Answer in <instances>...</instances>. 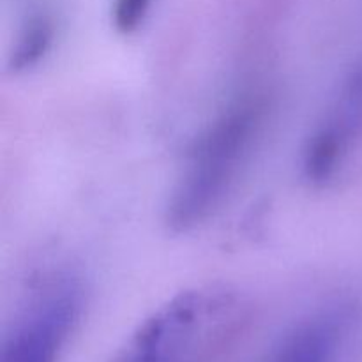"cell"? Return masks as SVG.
<instances>
[{"mask_svg": "<svg viewBox=\"0 0 362 362\" xmlns=\"http://www.w3.org/2000/svg\"><path fill=\"white\" fill-rule=\"evenodd\" d=\"M341 334V317L336 313L315 315L283 339L271 362H332Z\"/></svg>", "mask_w": 362, "mask_h": 362, "instance_id": "obj_4", "label": "cell"}, {"mask_svg": "<svg viewBox=\"0 0 362 362\" xmlns=\"http://www.w3.org/2000/svg\"><path fill=\"white\" fill-rule=\"evenodd\" d=\"M152 0H113L112 20L120 34H133L147 16Z\"/></svg>", "mask_w": 362, "mask_h": 362, "instance_id": "obj_6", "label": "cell"}, {"mask_svg": "<svg viewBox=\"0 0 362 362\" xmlns=\"http://www.w3.org/2000/svg\"><path fill=\"white\" fill-rule=\"evenodd\" d=\"M265 112L264 99L244 95L198 134L166 204L165 219L170 230L189 232L223 204L260 134Z\"/></svg>", "mask_w": 362, "mask_h": 362, "instance_id": "obj_1", "label": "cell"}, {"mask_svg": "<svg viewBox=\"0 0 362 362\" xmlns=\"http://www.w3.org/2000/svg\"><path fill=\"white\" fill-rule=\"evenodd\" d=\"M83 300V283L74 272L45 276L7 331L0 362L59 361L80 320Z\"/></svg>", "mask_w": 362, "mask_h": 362, "instance_id": "obj_2", "label": "cell"}, {"mask_svg": "<svg viewBox=\"0 0 362 362\" xmlns=\"http://www.w3.org/2000/svg\"><path fill=\"white\" fill-rule=\"evenodd\" d=\"M53 27L45 18H35L25 27L11 53V69L25 71L41 62L42 57L52 48Z\"/></svg>", "mask_w": 362, "mask_h": 362, "instance_id": "obj_5", "label": "cell"}, {"mask_svg": "<svg viewBox=\"0 0 362 362\" xmlns=\"http://www.w3.org/2000/svg\"><path fill=\"white\" fill-rule=\"evenodd\" d=\"M362 122V74H352L324 122L311 134L303 154L308 182L324 186L338 172L357 127Z\"/></svg>", "mask_w": 362, "mask_h": 362, "instance_id": "obj_3", "label": "cell"}]
</instances>
